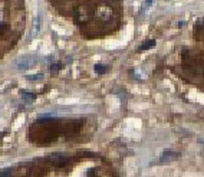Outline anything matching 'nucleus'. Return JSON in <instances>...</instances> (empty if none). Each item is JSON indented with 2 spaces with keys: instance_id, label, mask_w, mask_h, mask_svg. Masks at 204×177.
Segmentation results:
<instances>
[{
  "instance_id": "nucleus-4",
  "label": "nucleus",
  "mask_w": 204,
  "mask_h": 177,
  "mask_svg": "<svg viewBox=\"0 0 204 177\" xmlns=\"http://www.w3.org/2000/svg\"><path fill=\"white\" fill-rule=\"evenodd\" d=\"M95 71L99 73H102V72H105L106 71V68L105 66H102V65H95Z\"/></svg>"
},
{
  "instance_id": "nucleus-2",
  "label": "nucleus",
  "mask_w": 204,
  "mask_h": 177,
  "mask_svg": "<svg viewBox=\"0 0 204 177\" xmlns=\"http://www.w3.org/2000/svg\"><path fill=\"white\" fill-rule=\"evenodd\" d=\"M174 158H177V154H175V153H172V151H165L164 154H163V157H161V160H163V161H170V160H174Z\"/></svg>"
},
{
  "instance_id": "nucleus-1",
  "label": "nucleus",
  "mask_w": 204,
  "mask_h": 177,
  "mask_svg": "<svg viewBox=\"0 0 204 177\" xmlns=\"http://www.w3.org/2000/svg\"><path fill=\"white\" fill-rule=\"evenodd\" d=\"M25 13V0H0V58L17 43Z\"/></svg>"
},
{
  "instance_id": "nucleus-3",
  "label": "nucleus",
  "mask_w": 204,
  "mask_h": 177,
  "mask_svg": "<svg viewBox=\"0 0 204 177\" xmlns=\"http://www.w3.org/2000/svg\"><path fill=\"white\" fill-rule=\"evenodd\" d=\"M155 45V42H154V40H148V42H147V43H144V45H141L139 46V51H145V49H150V48H152V46Z\"/></svg>"
}]
</instances>
